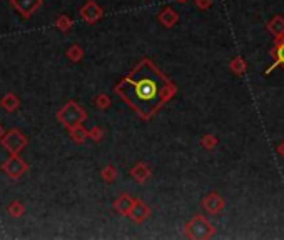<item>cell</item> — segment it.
<instances>
[{
    "label": "cell",
    "mask_w": 284,
    "mask_h": 240,
    "mask_svg": "<svg viewBox=\"0 0 284 240\" xmlns=\"http://www.w3.org/2000/svg\"><path fill=\"white\" fill-rule=\"evenodd\" d=\"M134 203H135V199H132L129 194H122L114 202V210L117 212V214H120V215H127V217H129V214H131L132 207H134Z\"/></svg>",
    "instance_id": "8fae6325"
},
{
    "label": "cell",
    "mask_w": 284,
    "mask_h": 240,
    "mask_svg": "<svg viewBox=\"0 0 284 240\" xmlns=\"http://www.w3.org/2000/svg\"><path fill=\"white\" fill-rule=\"evenodd\" d=\"M196 7L201 10H208L212 7V0H196Z\"/></svg>",
    "instance_id": "d4e9b609"
},
{
    "label": "cell",
    "mask_w": 284,
    "mask_h": 240,
    "mask_svg": "<svg viewBox=\"0 0 284 240\" xmlns=\"http://www.w3.org/2000/svg\"><path fill=\"white\" fill-rule=\"evenodd\" d=\"M89 137H91L92 140H95V142H100L104 137V130L100 127H94L92 130H89Z\"/></svg>",
    "instance_id": "603a6c76"
},
{
    "label": "cell",
    "mask_w": 284,
    "mask_h": 240,
    "mask_svg": "<svg viewBox=\"0 0 284 240\" xmlns=\"http://www.w3.org/2000/svg\"><path fill=\"white\" fill-rule=\"evenodd\" d=\"M56 25H57V29L62 30V32H67V30L72 27V18H69L67 15H60V17L57 18Z\"/></svg>",
    "instance_id": "7402d4cb"
},
{
    "label": "cell",
    "mask_w": 284,
    "mask_h": 240,
    "mask_svg": "<svg viewBox=\"0 0 284 240\" xmlns=\"http://www.w3.org/2000/svg\"><path fill=\"white\" fill-rule=\"evenodd\" d=\"M157 20L161 25H164L166 29H172V27L179 22V14L174 9H170V7H166V9L159 14Z\"/></svg>",
    "instance_id": "7c38bea8"
},
{
    "label": "cell",
    "mask_w": 284,
    "mask_h": 240,
    "mask_svg": "<svg viewBox=\"0 0 284 240\" xmlns=\"http://www.w3.org/2000/svg\"><path fill=\"white\" fill-rule=\"evenodd\" d=\"M229 69H231L236 75H244L246 70H247V64H246V60L241 57V55H237V57H234L231 62H229Z\"/></svg>",
    "instance_id": "9a60e30c"
},
{
    "label": "cell",
    "mask_w": 284,
    "mask_h": 240,
    "mask_svg": "<svg viewBox=\"0 0 284 240\" xmlns=\"http://www.w3.org/2000/svg\"><path fill=\"white\" fill-rule=\"evenodd\" d=\"M214 234H216V229H214L212 223L206 217H202V215H194V217L186 223V237H189V239L206 240V239H211Z\"/></svg>",
    "instance_id": "7a4b0ae2"
},
{
    "label": "cell",
    "mask_w": 284,
    "mask_h": 240,
    "mask_svg": "<svg viewBox=\"0 0 284 240\" xmlns=\"http://www.w3.org/2000/svg\"><path fill=\"white\" fill-rule=\"evenodd\" d=\"M267 30L274 38L284 37V17L283 15H274L269 22H267Z\"/></svg>",
    "instance_id": "4fadbf2b"
},
{
    "label": "cell",
    "mask_w": 284,
    "mask_h": 240,
    "mask_svg": "<svg viewBox=\"0 0 284 240\" xmlns=\"http://www.w3.org/2000/svg\"><path fill=\"white\" fill-rule=\"evenodd\" d=\"M131 177L137 184H144L151 177V168L147 167V165L144 164V162H139V164H135L134 167L131 168Z\"/></svg>",
    "instance_id": "5bb4252c"
},
{
    "label": "cell",
    "mask_w": 284,
    "mask_h": 240,
    "mask_svg": "<svg viewBox=\"0 0 284 240\" xmlns=\"http://www.w3.org/2000/svg\"><path fill=\"white\" fill-rule=\"evenodd\" d=\"M217 144H219V140H217V137L212 135V133H206L201 139V145L206 150H214V148L217 147Z\"/></svg>",
    "instance_id": "ac0fdd59"
},
{
    "label": "cell",
    "mask_w": 284,
    "mask_h": 240,
    "mask_svg": "<svg viewBox=\"0 0 284 240\" xmlns=\"http://www.w3.org/2000/svg\"><path fill=\"white\" fill-rule=\"evenodd\" d=\"M102 15H104V10L100 9V5L95 0H89L82 9H80V17L87 23H95L99 18H102Z\"/></svg>",
    "instance_id": "52a82bcc"
},
{
    "label": "cell",
    "mask_w": 284,
    "mask_h": 240,
    "mask_svg": "<svg viewBox=\"0 0 284 240\" xmlns=\"http://www.w3.org/2000/svg\"><path fill=\"white\" fill-rule=\"evenodd\" d=\"M42 0H12V5L24 15L25 18H29L30 15L40 7Z\"/></svg>",
    "instance_id": "9c48e42d"
},
{
    "label": "cell",
    "mask_w": 284,
    "mask_h": 240,
    "mask_svg": "<svg viewBox=\"0 0 284 240\" xmlns=\"http://www.w3.org/2000/svg\"><path fill=\"white\" fill-rule=\"evenodd\" d=\"M202 207H204L206 212H209L211 215H217L224 210L226 202L217 192H211V194H208L204 197V200H202Z\"/></svg>",
    "instance_id": "5b68a950"
},
{
    "label": "cell",
    "mask_w": 284,
    "mask_h": 240,
    "mask_svg": "<svg viewBox=\"0 0 284 240\" xmlns=\"http://www.w3.org/2000/svg\"><path fill=\"white\" fill-rule=\"evenodd\" d=\"M278 153H279V155H283V157H284V142L278 145Z\"/></svg>",
    "instance_id": "484cf974"
},
{
    "label": "cell",
    "mask_w": 284,
    "mask_h": 240,
    "mask_svg": "<svg viewBox=\"0 0 284 240\" xmlns=\"http://www.w3.org/2000/svg\"><path fill=\"white\" fill-rule=\"evenodd\" d=\"M2 144L7 152H10L12 155H17L27 145V139L19 130H10L2 137Z\"/></svg>",
    "instance_id": "277c9868"
},
{
    "label": "cell",
    "mask_w": 284,
    "mask_h": 240,
    "mask_svg": "<svg viewBox=\"0 0 284 240\" xmlns=\"http://www.w3.org/2000/svg\"><path fill=\"white\" fill-rule=\"evenodd\" d=\"M71 137H72L74 142L82 144V142H85V139L89 137V130H85L82 125H77V127L71 129Z\"/></svg>",
    "instance_id": "2e32d148"
},
{
    "label": "cell",
    "mask_w": 284,
    "mask_h": 240,
    "mask_svg": "<svg viewBox=\"0 0 284 240\" xmlns=\"http://www.w3.org/2000/svg\"><path fill=\"white\" fill-rule=\"evenodd\" d=\"M2 170L9 177H12V179H19V177L24 175L27 172V164L24 160L19 159L17 155H12V159H9L2 165Z\"/></svg>",
    "instance_id": "8992f818"
},
{
    "label": "cell",
    "mask_w": 284,
    "mask_h": 240,
    "mask_svg": "<svg viewBox=\"0 0 284 240\" xmlns=\"http://www.w3.org/2000/svg\"><path fill=\"white\" fill-rule=\"evenodd\" d=\"M271 57L274 58V62H272V65L266 70V75H269L272 70L278 69V67H283L284 69V37L276 38L274 47H272V50H271Z\"/></svg>",
    "instance_id": "ba28073f"
},
{
    "label": "cell",
    "mask_w": 284,
    "mask_h": 240,
    "mask_svg": "<svg viewBox=\"0 0 284 240\" xmlns=\"http://www.w3.org/2000/svg\"><path fill=\"white\" fill-rule=\"evenodd\" d=\"M67 57L71 58L72 62H79L80 58L84 57V50L80 49L79 45H72L71 49L67 50Z\"/></svg>",
    "instance_id": "44dd1931"
},
{
    "label": "cell",
    "mask_w": 284,
    "mask_h": 240,
    "mask_svg": "<svg viewBox=\"0 0 284 240\" xmlns=\"http://www.w3.org/2000/svg\"><path fill=\"white\" fill-rule=\"evenodd\" d=\"M115 93L131 105L142 119H151L177 92V87L157 70L149 58H144L124 80L115 85Z\"/></svg>",
    "instance_id": "6da1fadb"
},
{
    "label": "cell",
    "mask_w": 284,
    "mask_h": 240,
    "mask_svg": "<svg viewBox=\"0 0 284 240\" xmlns=\"http://www.w3.org/2000/svg\"><path fill=\"white\" fill-rule=\"evenodd\" d=\"M179 3H186V2H189V0H177Z\"/></svg>",
    "instance_id": "83f0119b"
},
{
    "label": "cell",
    "mask_w": 284,
    "mask_h": 240,
    "mask_svg": "<svg viewBox=\"0 0 284 240\" xmlns=\"http://www.w3.org/2000/svg\"><path fill=\"white\" fill-rule=\"evenodd\" d=\"M57 119H59V122H62V125H65L71 130V129L77 127V125H82V122H85V119H87V113L76 102H69L57 113Z\"/></svg>",
    "instance_id": "3957f363"
},
{
    "label": "cell",
    "mask_w": 284,
    "mask_h": 240,
    "mask_svg": "<svg viewBox=\"0 0 284 240\" xmlns=\"http://www.w3.org/2000/svg\"><path fill=\"white\" fill-rule=\"evenodd\" d=\"M2 107L5 109L7 112H14V110L19 107V98L15 97L14 93H7V95L2 98Z\"/></svg>",
    "instance_id": "e0dca14e"
},
{
    "label": "cell",
    "mask_w": 284,
    "mask_h": 240,
    "mask_svg": "<svg viewBox=\"0 0 284 240\" xmlns=\"http://www.w3.org/2000/svg\"><path fill=\"white\" fill-rule=\"evenodd\" d=\"M3 135H5V133H3V129H2V125H0V139H2Z\"/></svg>",
    "instance_id": "4316f807"
},
{
    "label": "cell",
    "mask_w": 284,
    "mask_h": 240,
    "mask_svg": "<svg viewBox=\"0 0 284 240\" xmlns=\"http://www.w3.org/2000/svg\"><path fill=\"white\" fill-rule=\"evenodd\" d=\"M94 104L99 110H107L111 107V97H109L107 93H99V95L95 97Z\"/></svg>",
    "instance_id": "ffe728a7"
},
{
    "label": "cell",
    "mask_w": 284,
    "mask_h": 240,
    "mask_svg": "<svg viewBox=\"0 0 284 240\" xmlns=\"http://www.w3.org/2000/svg\"><path fill=\"white\" fill-rule=\"evenodd\" d=\"M151 215V208L142 202V200H135L134 207H132L129 217L132 219V222L135 223H142L144 220H147Z\"/></svg>",
    "instance_id": "30bf717a"
},
{
    "label": "cell",
    "mask_w": 284,
    "mask_h": 240,
    "mask_svg": "<svg viewBox=\"0 0 284 240\" xmlns=\"http://www.w3.org/2000/svg\"><path fill=\"white\" fill-rule=\"evenodd\" d=\"M100 175H102V179L106 180L107 184H112L115 179H117V170H115L114 165H107V167H104V168H102Z\"/></svg>",
    "instance_id": "d6986e66"
},
{
    "label": "cell",
    "mask_w": 284,
    "mask_h": 240,
    "mask_svg": "<svg viewBox=\"0 0 284 240\" xmlns=\"http://www.w3.org/2000/svg\"><path fill=\"white\" fill-rule=\"evenodd\" d=\"M9 212H10V214L14 215V217H19V215H22V214H24V207H22V205H20V203H19V202H14L12 205L9 207Z\"/></svg>",
    "instance_id": "cb8c5ba5"
}]
</instances>
